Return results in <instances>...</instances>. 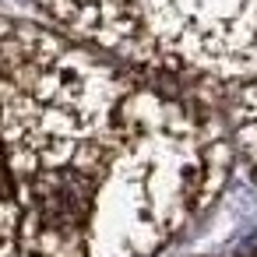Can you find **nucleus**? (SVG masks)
I'll return each instance as SVG.
<instances>
[{"mask_svg": "<svg viewBox=\"0 0 257 257\" xmlns=\"http://www.w3.org/2000/svg\"><path fill=\"white\" fill-rule=\"evenodd\" d=\"M232 169L204 99L0 15V257H159Z\"/></svg>", "mask_w": 257, "mask_h": 257, "instance_id": "f257e3e1", "label": "nucleus"}, {"mask_svg": "<svg viewBox=\"0 0 257 257\" xmlns=\"http://www.w3.org/2000/svg\"><path fill=\"white\" fill-rule=\"evenodd\" d=\"M46 25L222 116L257 81V0H32Z\"/></svg>", "mask_w": 257, "mask_h": 257, "instance_id": "f03ea898", "label": "nucleus"}]
</instances>
